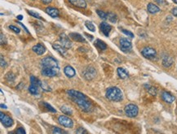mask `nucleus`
I'll return each instance as SVG.
<instances>
[{
  "label": "nucleus",
  "instance_id": "nucleus-1",
  "mask_svg": "<svg viewBox=\"0 0 177 134\" xmlns=\"http://www.w3.org/2000/svg\"><path fill=\"white\" fill-rule=\"evenodd\" d=\"M105 96L109 101L120 102L123 98V94L121 89L118 87H110L106 90Z\"/></svg>",
  "mask_w": 177,
  "mask_h": 134
},
{
  "label": "nucleus",
  "instance_id": "nucleus-2",
  "mask_svg": "<svg viewBox=\"0 0 177 134\" xmlns=\"http://www.w3.org/2000/svg\"><path fill=\"white\" fill-rule=\"evenodd\" d=\"M42 68H59L57 61L53 57L47 56L41 60Z\"/></svg>",
  "mask_w": 177,
  "mask_h": 134
},
{
  "label": "nucleus",
  "instance_id": "nucleus-3",
  "mask_svg": "<svg viewBox=\"0 0 177 134\" xmlns=\"http://www.w3.org/2000/svg\"><path fill=\"white\" fill-rule=\"evenodd\" d=\"M74 101L78 104V106L85 112H89L92 109L91 102L86 100V98H79V99H74Z\"/></svg>",
  "mask_w": 177,
  "mask_h": 134
},
{
  "label": "nucleus",
  "instance_id": "nucleus-4",
  "mask_svg": "<svg viewBox=\"0 0 177 134\" xmlns=\"http://www.w3.org/2000/svg\"><path fill=\"white\" fill-rule=\"evenodd\" d=\"M125 113L128 115V117L134 118L136 117V115H138L139 112V109L138 106L135 104H128L125 106Z\"/></svg>",
  "mask_w": 177,
  "mask_h": 134
},
{
  "label": "nucleus",
  "instance_id": "nucleus-5",
  "mask_svg": "<svg viewBox=\"0 0 177 134\" xmlns=\"http://www.w3.org/2000/svg\"><path fill=\"white\" fill-rule=\"evenodd\" d=\"M141 54L142 55L146 58V59H155L157 56V52L155 50V49L152 48L150 46H147V47H144L142 50H141Z\"/></svg>",
  "mask_w": 177,
  "mask_h": 134
},
{
  "label": "nucleus",
  "instance_id": "nucleus-6",
  "mask_svg": "<svg viewBox=\"0 0 177 134\" xmlns=\"http://www.w3.org/2000/svg\"><path fill=\"white\" fill-rule=\"evenodd\" d=\"M59 41H60V42H61L62 46H64L66 49L71 48L72 46H73V43H72V41L70 39V36H67L65 33H61L60 35Z\"/></svg>",
  "mask_w": 177,
  "mask_h": 134
},
{
  "label": "nucleus",
  "instance_id": "nucleus-7",
  "mask_svg": "<svg viewBox=\"0 0 177 134\" xmlns=\"http://www.w3.org/2000/svg\"><path fill=\"white\" fill-rule=\"evenodd\" d=\"M58 122L61 125L64 126L66 128H72L74 126L73 120L66 115H60L58 118Z\"/></svg>",
  "mask_w": 177,
  "mask_h": 134
},
{
  "label": "nucleus",
  "instance_id": "nucleus-8",
  "mask_svg": "<svg viewBox=\"0 0 177 134\" xmlns=\"http://www.w3.org/2000/svg\"><path fill=\"white\" fill-rule=\"evenodd\" d=\"M120 48L123 52H128L130 51L132 48V42L127 38H121L119 41Z\"/></svg>",
  "mask_w": 177,
  "mask_h": 134
},
{
  "label": "nucleus",
  "instance_id": "nucleus-9",
  "mask_svg": "<svg viewBox=\"0 0 177 134\" xmlns=\"http://www.w3.org/2000/svg\"><path fill=\"white\" fill-rule=\"evenodd\" d=\"M0 119L1 122L6 128H9L13 124V119L11 117H9L8 115H5L3 112H0Z\"/></svg>",
  "mask_w": 177,
  "mask_h": 134
},
{
  "label": "nucleus",
  "instance_id": "nucleus-10",
  "mask_svg": "<svg viewBox=\"0 0 177 134\" xmlns=\"http://www.w3.org/2000/svg\"><path fill=\"white\" fill-rule=\"evenodd\" d=\"M59 68H42L41 73L44 77H53L59 73Z\"/></svg>",
  "mask_w": 177,
  "mask_h": 134
},
{
  "label": "nucleus",
  "instance_id": "nucleus-11",
  "mask_svg": "<svg viewBox=\"0 0 177 134\" xmlns=\"http://www.w3.org/2000/svg\"><path fill=\"white\" fill-rule=\"evenodd\" d=\"M67 93L68 95L71 97L73 99H79V98H86V96L82 93L79 91H77V90H74V89H70L67 91Z\"/></svg>",
  "mask_w": 177,
  "mask_h": 134
},
{
  "label": "nucleus",
  "instance_id": "nucleus-12",
  "mask_svg": "<svg viewBox=\"0 0 177 134\" xmlns=\"http://www.w3.org/2000/svg\"><path fill=\"white\" fill-rule=\"evenodd\" d=\"M162 98L163 99V101H165L167 103H172L173 102L176 100V97L173 96L172 94L169 92L164 91L162 93Z\"/></svg>",
  "mask_w": 177,
  "mask_h": 134
},
{
  "label": "nucleus",
  "instance_id": "nucleus-13",
  "mask_svg": "<svg viewBox=\"0 0 177 134\" xmlns=\"http://www.w3.org/2000/svg\"><path fill=\"white\" fill-rule=\"evenodd\" d=\"M100 29L105 36L109 37V32L112 29V26L106 22H102V23H100Z\"/></svg>",
  "mask_w": 177,
  "mask_h": 134
},
{
  "label": "nucleus",
  "instance_id": "nucleus-14",
  "mask_svg": "<svg viewBox=\"0 0 177 134\" xmlns=\"http://www.w3.org/2000/svg\"><path fill=\"white\" fill-rule=\"evenodd\" d=\"M45 12L47 15H49L50 16H52V17H53V18H56V17H58L59 15H60L59 10L55 8L48 7V8H47L45 9Z\"/></svg>",
  "mask_w": 177,
  "mask_h": 134
},
{
  "label": "nucleus",
  "instance_id": "nucleus-15",
  "mask_svg": "<svg viewBox=\"0 0 177 134\" xmlns=\"http://www.w3.org/2000/svg\"><path fill=\"white\" fill-rule=\"evenodd\" d=\"M70 37L71 38V39H73L74 41H78V42H86V40H85V38L83 37L82 36V35H80L79 33H76V32H71V33H70Z\"/></svg>",
  "mask_w": 177,
  "mask_h": 134
},
{
  "label": "nucleus",
  "instance_id": "nucleus-16",
  "mask_svg": "<svg viewBox=\"0 0 177 134\" xmlns=\"http://www.w3.org/2000/svg\"><path fill=\"white\" fill-rule=\"evenodd\" d=\"M64 73L66 74V77H68L69 78L74 77L75 76V74H76V72H75L74 68L73 67H71V66H66V67H65Z\"/></svg>",
  "mask_w": 177,
  "mask_h": 134
},
{
  "label": "nucleus",
  "instance_id": "nucleus-17",
  "mask_svg": "<svg viewBox=\"0 0 177 134\" xmlns=\"http://www.w3.org/2000/svg\"><path fill=\"white\" fill-rule=\"evenodd\" d=\"M32 50H33V52L36 53V54L38 55H43L46 50L45 47H44V46H43L42 44H37V45H35V46H33Z\"/></svg>",
  "mask_w": 177,
  "mask_h": 134
},
{
  "label": "nucleus",
  "instance_id": "nucleus-18",
  "mask_svg": "<svg viewBox=\"0 0 177 134\" xmlns=\"http://www.w3.org/2000/svg\"><path fill=\"white\" fill-rule=\"evenodd\" d=\"M70 3L80 8H85L86 7V3L85 0H69Z\"/></svg>",
  "mask_w": 177,
  "mask_h": 134
},
{
  "label": "nucleus",
  "instance_id": "nucleus-19",
  "mask_svg": "<svg viewBox=\"0 0 177 134\" xmlns=\"http://www.w3.org/2000/svg\"><path fill=\"white\" fill-rule=\"evenodd\" d=\"M52 47H53V49H55L56 50H57L58 52L60 53L62 56L66 57V55H67V50H66V48H65L64 46H62L61 45L53 44L52 45Z\"/></svg>",
  "mask_w": 177,
  "mask_h": 134
},
{
  "label": "nucleus",
  "instance_id": "nucleus-20",
  "mask_svg": "<svg viewBox=\"0 0 177 134\" xmlns=\"http://www.w3.org/2000/svg\"><path fill=\"white\" fill-rule=\"evenodd\" d=\"M147 10H148V12H149L150 14H155V13H157V12H160V8H158L157 5H155V4L152 3L148 4Z\"/></svg>",
  "mask_w": 177,
  "mask_h": 134
},
{
  "label": "nucleus",
  "instance_id": "nucleus-21",
  "mask_svg": "<svg viewBox=\"0 0 177 134\" xmlns=\"http://www.w3.org/2000/svg\"><path fill=\"white\" fill-rule=\"evenodd\" d=\"M173 64V59L172 58L168 55H166L163 57L162 59V65L164 66L165 68H169L171 67Z\"/></svg>",
  "mask_w": 177,
  "mask_h": 134
},
{
  "label": "nucleus",
  "instance_id": "nucleus-22",
  "mask_svg": "<svg viewBox=\"0 0 177 134\" xmlns=\"http://www.w3.org/2000/svg\"><path fill=\"white\" fill-rule=\"evenodd\" d=\"M118 72V75L121 79H126L128 77V73L126 69L123 68H118L117 69Z\"/></svg>",
  "mask_w": 177,
  "mask_h": 134
},
{
  "label": "nucleus",
  "instance_id": "nucleus-23",
  "mask_svg": "<svg viewBox=\"0 0 177 134\" xmlns=\"http://www.w3.org/2000/svg\"><path fill=\"white\" fill-rule=\"evenodd\" d=\"M38 85H34V84H31L30 86L29 87V92L31 93V94H33V95H36L38 92Z\"/></svg>",
  "mask_w": 177,
  "mask_h": 134
},
{
  "label": "nucleus",
  "instance_id": "nucleus-24",
  "mask_svg": "<svg viewBox=\"0 0 177 134\" xmlns=\"http://www.w3.org/2000/svg\"><path fill=\"white\" fill-rule=\"evenodd\" d=\"M95 45H96L97 47H99V48L100 49V50H105V49L107 48L106 44L103 41L100 40V39H97V40H96V41H95Z\"/></svg>",
  "mask_w": 177,
  "mask_h": 134
},
{
  "label": "nucleus",
  "instance_id": "nucleus-25",
  "mask_svg": "<svg viewBox=\"0 0 177 134\" xmlns=\"http://www.w3.org/2000/svg\"><path fill=\"white\" fill-rule=\"evenodd\" d=\"M85 26L86 27V28L89 30V31H91V32H95V25L93 24V23L91 21H86L85 22Z\"/></svg>",
  "mask_w": 177,
  "mask_h": 134
},
{
  "label": "nucleus",
  "instance_id": "nucleus-26",
  "mask_svg": "<svg viewBox=\"0 0 177 134\" xmlns=\"http://www.w3.org/2000/svg\"><path fill=\"white\" fill-rule=\"evenodd\" d=\"M107 20H109L112 23H116L117 22V16H116L115 14L109 12V13H107Z\"/></svg>",
  "mask_w": 177,
  "mask_h": 134
},
{
  "label": "nucleus",
  "instance_id": "nucleus-27",
  "mask_svg": "<svg viewBox=\"0 0 177 134\" xmlns=\"http://www.w3.org/2000/svg\"><path fill=\"white\" fill-rule=\"evenodd\" d=\"M61 110L63 111V113H65L66 115H72L73 111L70 107H69L68 106H62L61 107Z\"/></svg>",
  "mask_w": 177,
  "mask_h": 134
},
{
  "label": "nucleus",
  "instance_id": "nucleus-28",
  "mask_svg": "<svg viewBox=\"0 0 177 134\" xmlns=\"http://www.w3.org/2000/svg\"><path fill=\"white\" fill-rule=\"evenodd\" d=\"M146 88H147V89H148V92L150 94H152V95H156L157 94V89L156 88H154V87H153V86H149V85H144Z\"/></svg>",
  "mask_w": 177,
  "mask_h": 134
},
{
  "label": "nucleus",
  "instance_id": "nucleus-29",
  "mask_svg": "<svg viewBox=\"0 0 177 134\" xmlns=\"http://www.w3.org/2000/svg\"><path fill=\"white\" fill-rule=\"evenodd\" d=\"M96 13L98 14V16H99L101 19L107 20V13L102 12V11H100V10H96Z\"/></svg>",
  "mask_w": 177,
  "mask_h": 134
},
{
  "label": "nucleus",
  "instance_id": "nucleus-30",
  "mask_svg": "<svg viewBox=\"0 0 177 134\" xmlns=\"http://www.w3.org/2000/svg\"><path fill=\"white\" fill-rule=\"evenodd\" d=\"M30 82H31V84H34V85H38V86H40V82H41V81H39L38 79H37L35 77L31 76V77H30Z\"/></svg>",
  "mask_w": 177,
  "mask_h": 134
},
{
  "label": "nucleus",
  "instance_id": "nucleus-31",
  "mask_svg": "<svg viewBox=\"0 0 177 134\" xmlns=\"http://www.w3.org/2000/svg\"><path fill=\"white\" fill-rule=\"evenodd\" d=\"M40 86H41V88L43 90H45V91H51L52 89H51V88H50L49 86L47 85V84L46 83V82H40Z\"/></svg>",
  "mask_w": 177,
  "mask_h": 134
},
{
  "label": "nucleus",
  "instance_id": "nucleus-32",
  "mask_svg": "<svg viewBox=\"0 0 177 134\" xmlns=\"http://www.w3.org/2000/svg\"><path fill=\"white\" fill-rule=\"evenodd\" d=\"M6 78H7V80H8V81L13 82V81L15 80V75L13 74L12 73H9L6 75Z\"/></svg>",
  "mask_w": 177,
  "mask_h": 134
},
{
  "label": "nucleus",
  "instance_id": "nucleus-33",
  "mask_svg": "<svg viewBox=\"0 0 177 134\" xmlns=\"http://www.w3.org/2000/svg\"><path fill=\"white\" fill-rule=\"evenodd\" d=\"M43 104L46 108H47V110H48V111H52V112H54V113H55V112H56V111L54 109V108L52 107V106L49 105L48 103H47V102H43Z\"/></svg>",
  "mask_w": 177,
  "mask_h": 134
},
{
  "label": "nucleus",
  "instance_id": "nucleus-34",
  "mask_svg": "<svg viewBox=\"0 0 177 134\" xmlns=\"http://www.w3.org/2000/svg\"><path fill=\"white\" fill-rule=\"evenodd\" d=\"M52 133H53L54 134H60V133H67V132H66V131H63V130H61L60 128H53V131H52Z\"/></svg>",
  "mask_w": 177,
  "mask_h": 134
},
{
  "label": "nucleus",
  "instance_id": "nucleus-35",
  "mask_svg": "<svg viewBox=\"0 0 177 134\" xmlns=\"http://www.w3.org/2000/svg\"><path fill=\"white\" fill-rule=\"evenodd\" d=\"M27 12H28V14H29L30 16H33V17L37 18V19H40V20L42 19V17L39 16V14H38V13H36V12H33V11H27Z\"/></svg>",
  "mask_w": 177,
  "mask_h": 134
},
{
  "label": "nucleus",
  "instance_id": "nucleus-36",
  "mask_svg": "<svg viewBox=\"0 0 177 134\" xmlns=\"http://www.w3.org/2000/svg\"><path fill=\"white\" fill-rule=\"evenodd\" d=\"M122 32H123L124 34H126L127 36L130 37L131 38H133V37H134V34H133L132 32H130V31L127 30V29H122Z\"/></svg>",
  "mask_w": 177,
  "mask_h": 134
},
{
  "label": "nucleus",
  "instance_id": "nucleus-37",
  "mask_svg": "<svg viewBox=\"0 0 177 134\" xmlns=\"http://www.w3.org/2000/svg\"><path fill=\"white\" fill-rule=\"evenodd\" d=\"M9 28H10V29H12V30L14 31L15 32H17V33H19L20 31H21V30H20V28H17V27H16V26H13V25H10V26H9Z\"/></svg>",
  "mask_w": 177,
  "mask_h": 134
},
{
  "label": "nucleus",
  "instance_id": "nucleus-38",
  "mask_svg": "<svg viewBox=\"0 0 177 134\" xmlns=\"http://www.w3.org/2000/svg\"><path fill=\"white\" fill-rule=\"evenodd\" d=\"M76 133H87V131L84 129L83 128H79L78 130L76 131Z\"/></svg>",
  "mask_w": 177,
  "mask_h": 134
},
{
  "label": "nucleus",
  "instance_id": "nucleus-39",
  "mask_svg": "<svg viewBox=\"0 0 177 134\" xmlns=\"http://www.w3.org/2000/svg\"><path fill=\"white\" fill-rule=\"evenodd\" d=\"M16 133L17 134H24L25 133V129L23 128H19L16 131Z\"/></svg>",
  "mask_w": 177,
  "mask_h": 134
},
{
  "label": "nucleus",
  "instance_id": "nucleus-40",
  "mask_svg": "<svg viewBox=\"0 0 177 134\" xmlns=\"http://www.w3.org/2000/svg\"><path fill=\"white\" fill-rule=\"evenodd\" d=\"M1 66H2V68H4V67L7 66L6 62H5V60H3V55H1Z\"/></svg>",
  "mask_w": 177,
  "mask_h": 134
},
{
  "label": "nucleus",
  "instance_id": "nucleus-41",
  "mask_svg": "<svg viewBox=\"0 0 177 134\" xmlns=\"http://www.w3.org/2000/svg\"><path fill=\"white\" fill-rule=\"evenodd\" d=\"M6 43V41H5V37L3 36V33H1V44L3 45Z\"/></svg>",
  "mask_w": 177,
  "mask_h": 134
},
{
  "label": "nucleus",
  "instance_id": "nucleus-42",
  "mask_svg": "<svg viewBox=\"0 0 177 134\" xmlns=\"http://www.w3.org/2000/svg\"><path fill=\"white\" fill-rule=\"evenodd\" d=\"M171 13H172L173 16H176L177 17V8H173L172 10H171Z\"/></svg>",
  "mask_w": 177,
  "mask_h": 134
},
{
  "label": "nucleus",
  "instance_id": "nucleus-43",
  "mask_svg": "<svg viewBox=\"0 0 177 134\" xmlns=\"http://www.w3.org/2000/svg\"><path fill=\"white\" fill-rule=\"evenodd\" d=\"M42 2L43 3H45V4H48L50 3L52 0H41Z\"/></svg>",
  "mask_w": 177,
  "mask_h": 134
},
{
  "label": "nucleus",
  "instance_id": "nucleus-44",
  "mask_svg": "<svg viewBox=\"0 0 177 134\" xmlns=\"http://www.w3.org/2000/svg\"><path fill=\"white\" fill-rule=\"evenodd\" d=\"M18 24H20V25H21V26H22V27H23V28H25V31H26V32H28V33H29V31H28V29H27V28H26V27H25V25H24V24H21V23H20V22H18Z\"/></svg>",
  "mask_w": 177,
  "mask_h": 134
},
{
  "label": "nucleus",
  "instance_id": "nucleus-45",
  "mask_svg": "<svg viewBox=\"0 0 177 134\" xmlns=\"http://www.w3.org/2000/svg\"><path fill=\"white\" fill-rule=\"evenodd\" d=\"M155 1H156L157 3L159 4H162L165 3V0H155Z\"/></svg>",
  "mask_w": 177,
  "mask_h": 134
},
{
  "label": "nucleus",
  "instance_id": "nucleus-46",
  "mask_svg": "<svg viewBox=\"0 0 177 134\" xmlns=\"http://www.w3.org/2000/svg\"><path fill=\"white\" fill-rule=\"evenodd\" d=\"M17 20H22V19H23V16H21V15H19V16H17Z\"/></svg>",
  "mask_w": 177,
  "mask_h": 134
},
{
  "label": "nucleus",
  "instance_id": "nucleus-47",
  "mask_svg": "<svg viewBox=\"0 0 177 134\" xmlns=\"http://www.w3.org/2000/svg\"><path fill=\"white\" fill-rule=\"evenodd\" d=\"M85 35L88 37H90V40H92V39H93V37L91 36V35H88L87 33H85Z\"/></svg>",
  "mask_w": 177,
  "mask_h": 134
},
{
  "label": "nucleus",
  "instance_id": "nucleus-48",
  "mask_svg": "<svg viewBox=\"0 0 177 134\" xmlns=\"http://www.w3.org/2000/svg\"><path fill=\"white\" fill-rule=\"evenodd\" d=\"M1 108H5V109H7L8 107H7V106H6V105H3V104H1Z\"/></svg>",
  "mask_w": 177,
  "mask_h": 134
},
{
  "label": "nucleus",
  "instance_id": "nucleus-49",
  "mask_svg": "<svg viewBox=\"0 0 177 134\" xmlns=\"http://www.w3.org/2000/svg\"><path fill=\"white\" fill-rule=\"evenodd\" d=\"M174 2H175V3L177 4V0H174Z\"/></svg>",
  "mask_w": 177,
  "mask_h": 134
}]
</instances>
